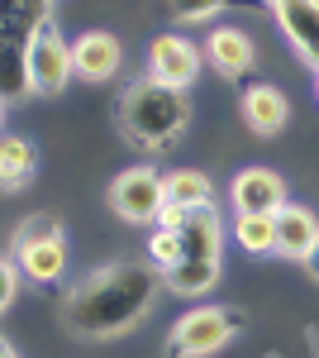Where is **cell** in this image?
Segmentation results:
<instances>
[{
  "label": "cell",
  "instance_id": "4fadbf2b",
  "mask_svg": "<svg viewBox=\"0 0 319 358\" xmlns=\"http://www.w3.org/2000/svg\"><path fill=\"white\" fill-rule=\"evenodd\" d=\"M200 53L210 57V67L219 72V77H229V82L248 77V72H253V62H258V53H253V38H248L243 29H234V24L210 29V38H205V48H200Z\"/></svg>",
  "mask_w": 319,
  "mask_h": 358
},
{
  "label": "cell",
  "instance_id": "44dd1931",
  "mask_svg": "<svg viewBox=\"0 0 319 358\" xmlns=\"http://www.w3.org/2000/svg\"><path fill=\"white\" fill-rule=\"evenodd\" d=\"M191 210H181V206H172V201H162V210H158V220H153V229H181L186 224Z\"/></svg>",
  "mask_w": 319,
  "mask_h": 358
},
{
  "label": "cell",
  "instance_id": "7a4b0ae2",
  "mask_svg": "<svg viewBox=\"0 0 319 358\" xmlns=\"http://www.w3.org/2000/svg\"><path fill=\"white\" fill-rule=\"evenodd\" d=\"M186 124H191L186 91H172V86L143 77V82H133L119 96V134L129 138L133 148H143V153L172 148L186 134Z\"/></svg>",
  "mask_w": 319,
  "mask_h": 358
},
{
  "label": "cell",
  "instance_id": "ac0fdd59",
  "mask_svg": "<svg viewBox=\"0 0 319 358\" xmlns=\"http://www.w3.org/2000/svg\"><path fill=\"white\" fill-rule=\"evenodd\" d=\"M234 239H239L243 253H272L276 248V215H239Z\"/></svg>",
  "mask_w": 319,
  "mask_h": 358
},
{
  "label": "cell",
  "instance_id": "ffe728a7",
  "mask_svg": "<svg viewBox=\"0 0 319 358\" xmlns=\"http://www.w3.org/2000/svg\"><path fill=\"white\" fill-rule=\"evenodd\" d=\"M20 282H24V273H20V263L0 253V315H5V310L15 306V296H20Z\"/></svg>",
  "mask_w": 319,
  "mask_h": 358
},
{
  "label": "cell",
  "instance_id": "e0dca14e",
  "mask_svg": "<svg viewBox=\"0 0 319 358\" xmlns=\"http://www.w3.org/2000/svg\"><path fill=\"white\" fill-rule=\"evenodd\" d=\"M162 201H172V206H181V210H200V206H210V201H214V187H210L205 172H195V167H177V172L162 177Z\"/></svg>",
  "mask_w": 319,
  "mask_h": 358
},
{
  "label": "cell",
  "instance_id": "603a6c76",
  "mask_svg": "<svg viewBox=\"0 0 319 358\" xmlns=\"http://www.w3.org/2000/svg\"><path fill=\"white\" fill-rule=\"evenodd\" d=\"M0 358H20V354H15V349H10V344H0Z\"/></svg>",
  "mask_w": 319,
  "mask_h": 358
},
{
  "label": "cell",
  "instance_id": "ba28073f",
  "mask_svg": "<svg viewBox=\"0 0 319 358\" xmlns=\"http://www.w3.org/2000/svg\"><path fill=\"white\" fill-rule=\"evenodd\" d=\"M72 82V43L48 24L29 48V96H62Z\"/></svg>",
  "mask_w": 319,
  "mask_h": 358
},
{
  "label": "cell",
  "instance_id": "5b68a950",
  "mask_svg": "<svg viewBox=\"0 0 319 358\" xmlns=\"http://www.w3.org/2000/svg\"><path fill=\"white\" fill-rule=\"evenodd\" d=\"M239 325H243L239 310H229V306H191L172 325L167 344H172L177 358H214L239 339Z\"/></svg>",
  "mask_w": 319,
  "mask_h": 358
},
{
  "label": "cell",
  "instance_id": "2e32d148",
  "mask_svg": "<svg viewBox=\"0 0 319 358\" xmlns=\"http://www.w3.org/2000/svg\"><path fill=\"white\" fill-rule=\"evenodd\" d=\"M34 167H38V153L34 143L20 134H0V192H20L34 182Z\"/></svg>",
  "mask_w": 319,
  "mask_h": 358
},
{
  "label": "cell",
  "instance_id": "d6986e66",
  "mask_svg": "<svg viewBox=\"0 0 319 358\" xmlns=\"http://www.w3.org/2000/svg\"><path fill=\"white\" fill-rule=\"evenodd\" d=\"M167 10L177 24H205L224 10V0H167Z\"/></svg>",
  "mask_w": 319,
  "mask_h": 358
},
{
  "label": "cell",
  "instance_id": "5bb4252c",
  "mask_svg": "<svg viewBox=\"0 0 319 358\" xmlns=\"http://www.w3.org/2000/svg\"><path fill=\"white\" fill-rule=\"evenodd\" d=\"M243 124L253 129V134H281L286 129V120H291V101L281 96V86H272V82H258V86H248L243 91Z\"/></svg>",
  "mask_w": 319,
  "mask_h": 358
},
{
  "label": "cell",
  "instance_id": "9a60e30c",
  "mask_svg": "<svg viewBox=\"0 0 319 358\" xmlns=\"http://www.w3.org/2000/svg\"><path fill=\"white\" fill-rule=\"evenodd\" d=\"M315 244H319V220L315 215H310L305 206H281V210H276V248H272V253H281V258H291V263H305Z\"/></svg>",
  "mask_w": 319,
  "mask_h": 358
},
{
  "label": "cell",
  "instance_id": "8fae6325",
  "mask_svg": "<svg viewBox=\"0 0 319 358\" xmlns=\"http://www.w3.org/2000/svg\"><path fill=\"white\" fill-rule=\"evenodd\" d=\"M267 10L281 24L286 43L300 53V62L319 72V0H267Z\"/></svg>",
  "mask_w": 319,
  "mask_h": 358
},
{
  "label": "cell",
  "instance_id": "7402d4cb",
  "mask_svg": "<svg viewBox=\"0 0 319 358\" xmlns=\"http://www.w3.org/2000/svg\"><path fill=\"white\" fill-rule=\"evenodd\" d=\"M305 273H310V282H319V244L310 248V258H305Z\"/></svg>",
  "mask_w": 319,
  "mask_h": 358
},
{
  "label": "cell",
  "instance_id": "7c38bea8",
  "mask_svg": "<svg viewBox=\"0 0 319 358\" xmlns=\"http://www.w3.org/2000/svg\"><path fill=\"white\" fill-rule=\"evenodd\" d=\"M229 201L239 215H276L286 206V182L272 167H243L229 182Z\"/></svg>",
  "mask_w": 319,
  "mask_h": 358
},
{
  "label": "cell",
  "instance_id": "cb8c5ba5",
  "mask_svg": "<svg viewBox=\"0 0 319 358\" xmlns=\"http://www.w3.org/2000/svg\"><path fill=\"white\" fill-rule=\"evenodd\" d=\"M0 129H5V101H0Z\"/></svg>",
  "mask_w": 319,
  "mask_h": 358
},
{
  "label": "cell",
  "instance_id": "52a82bcc",
  "mask_svg": "<svg viewBox=\"0 0 319 358\" xmlns=\"http://www.w3.org/2000/svg\"><path fill=\"white\" fill-rule=\"evenodd\" d=\"M110 210L124 224H153L162 210V172L148 163L124 167L114 182H110Z\"/></svg>",
  "mask_w": 319,
  "mask_h": 358
},
{
  "label": "cell",
  "instance_id": "30bf717a",
  "mask_svg": "<svg viewBox=\"0 0 319 358\" xmlns=\"http://www.w3.org/2000/svg\"><path fill=\"white\" fill-rule=\"evenodd\" d=\"M119 67H124V43L110 29H86V34L72 38V77L105 86L119 77Z\"/></svg>",
  "mask_w": 319,
  "mask_h": 358
},
{
  "label": "cell",
  "instance_id": "277c9868",
  "mask_svg": "<svg viewBox=\"0 0 319 358\" xmlns=\"http://www.w3.org/2000/svg\"><path fill=\"white\" fill-rule=\"evenodd\" d=\"M53 24V0H0V101L29 96V48Z\"/></svg>",
  "mask_w": 319,
  "mask_h": 358
},
{
  "label": "cell",
  "instance_id": "d4e9b609",
  "mask_svg": "<svg viewBox=\"0 0 319 358\" xmlns=\"http://www.w3.org/2000/svg\"><path fill=\"white\" fill-rule=\"evenodd\" d=\"M315 101H319V72H315Z\"/></svg>",
  "mask_w": 319,
  "mask_h": 358
},
{
  "label": "cell",
  "instance_id": "9c48e42d",
  "mask_svg": "<svg viewBox=\"0 0 319 358\" xmlns=\"http://www.w3.org/2000/svg\"><path fill=\"white\" fill-rule=\"evenodd\" d=\"M148 77L172 91H191L200 77V48L181 34H158L148 43Z\"/></svg>",
  "mask_w": 319,
  "mask_h": 358
},
{
  "label": "cell",
  "instance_id": "3957f363",
  "mask_svg": "<svg viewBox=\"0 0 319 358\" xmlns=\"http://www.w3.org/2000/svg\"><path fill=\"white\" fill-rule=\"evenodd\" d=\"M219 268H224V220L210 201L191 210L186 224L177 229V263L162 273V282L177 296H205L210 287H219Z\"/></svg>",
  "mask_w": 319,
  "mask_h": 358
},
{
  "label": "cell",
  "instance_id": "6da1fadb",
  "mask_svg": "<svg viewBox=\"0 0 319 358\" xmlns=\"http://www.w3.org/2000/svg\"><path fill=\"white\" fill-rule=\"evenodd\" d=\"M158 292H162V273L153 263L119 258V263L86 273L67 292L62 320L81 339H119V334L138 330L148 320V310L158 306Z\"/></svg>",
  "mask_w": 319,
  "mask_h": 358
},
{
  "label": "cell",
  "instance_id": "8992f818",
  "mask_svg": "<svg viewBox=\"0 0 319 358\" xmlns=\"http://www.w3.org/2000/svg\"><path fill=\"white\" fill-rule=\"evenodd\" d=\"M15 263L24 282H62L67 273V239H62V224L48 220V215H34V220L20 224L15 234Z\"/></svg>",
  "mask_w": 319,
  "mask_h": 358
}]
</instances>
